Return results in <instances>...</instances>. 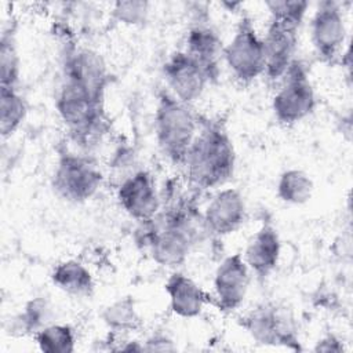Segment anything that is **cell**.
<instances>
[{
	"label": "cell",
	"instance_id": "1",
	"mask_svg": "<svg viewBox=\"0 0 353 353\" xmlns=\"http://www.w3.org/2000/svg\"><path fill=\"white\" fill-rule=\"evenodd\" d=\"M137 232L141 234V244L159 265L174 268L186 261L190 250L204 237L207 229L203 214L190 203L179 201L157 212L152 219L141 222Z\"/></svg>",
	"mask_w": 353,
	"mask_h": 353
},
{
	"label": "cell",
	"instance_id": "2",
	"mask_svg": "<svg viewBox=\"0 0 353 353\" xmlns=\"http://www.w3.org/2000/svg\"><path fill=\"white\" fill-rule=\"evenodd\" d=\"M183 165L190 183L197 189L216 188L232 178L236 153L222 123L208 120L201 125L188 150Z\"/></svg>",
	"mask_w": 353,
	"mask_h": 353
},
{
	"label": "cell",
	"instance_id": "3",
	"mask_svg": "<svg viewBox=\"0 0 353 353\" xmlns=\"http://www.w3.org/2000/svg\"><path fill=\"white\" fill-rule=\"evenodd\" d=\"M197 128V117L189 105L176 99L170 91H161L156 106L154 130L159 148L170 161L183 165Z\"/></svg>",
	"mask_w": 353,
	"mask_h": 353
},
{
	"label": "cell",
	"instance_id": "4",
	"mask_svg": "<svg viewBox=\"0 0 353 353\" xmlns=\"http://www.w3.org/2000/svg\"><path fill=\"white\" fill-rule=\"evenodd\" d=\"M55 106L69 134L80 145L91 142L105 131L103 102L68 79L62 77Z\"/></svg>",
	"mask_w": 353,
	"mask_h": 353
},
{
	"label": "cell",
	"instance_id": "5",
	"mask_svg": "<svg viewBox=\"0 0 353 353\" xmlns=\"http://www.w3.org/2000/svg\"><path fill=\"white\" fill-rule=\"evenodd\" d=\"M281 80V87L273 97L272 108L280 124L292 125L313 113L316 95L305 65L296 58Z\"/></svg>",
	"mask_w": 353,
	"mask_h": 353
},
{
	"label": "cell",
	"instance_id": "6",
	"mask_svg": "<svg viewBox=\"0 0 353 353\" xmlns=\"http://www.w3.org/2000/svg\"><path fill=\"white\" fill-rule=\"evenodd\" d=\"M222 57L241 84H250L265 73L263 39L258 36L250 17H241L234 36L222 50Z\"/></svg>",
	"mask_w": 353,
	"mask_h": 353
},
{
	"label": "cell",
	"instance_id": "7",
	"mask_svg": "<svg viewBox=\"0 0 353 353\" xmlns=\"http://www.w3.org/2000/svg\"><path fill=\"white\" fill-rule=\"evenodd\" d=\"M241 325L261 345L299 349L296 324L285 306L262 303L243 319Z\"/></svg>",
	"mask_w": 353,
	"mask_h": 353
},
{
	"label": "cell",
	"instance_id": "8",
	"mask_svg": "<svg viewBox=\"0 0 353 353\" xmlns=\"http://www.w3.org/2000/svg\"><path fill=\"white\" fill-rule=\"evenodd\" d=\"M101 183L102 174L88 159L73 153L59 156L52 175V188L59 197L83 203L97 193Z\"/></svg>",
	"mask_w": 353,
	"mask_h": 353
},
{
	"label": "cell",
	"instance_id": "9",
	"mask_svg": "<svg viewBox=\"0 0 353 353\" xmlns=\"http://www.w3.org/2000/svg\"><path fill=\"white\" fill-rule=\"evenodd\" d=\"M345 33V21L339 4L331 0L319 3L312 18L310 34L316 54L321 61L332 63L338 58Z\"/></svg>",
	"mask_w": 353,
	"mask_h": 353
},
{
	"label": "cell",
	"instance_id": "10",
	"mask_svg": "<svg viewBox=\"0 0 353 353\" xmlns=\"http://www.w3.org/2000/svg\"><path fill=\"white\" fill-rule=\"evenodd\" d=\"M299 25L288 21L270 18L266 34L263 37L265 47V76L272 80H280L292 61L298 44Z\"/></svg>",
	"mask_w": 353,
	"mask_h": 353
},
{
	"label": "cell",
	"instance_id": "11",
	"mask_svg": "<svg viewBox=\"0 0 353 353\" xmlns=\"http://www.w3.org/2000/svg\"><path fill=\"white\" fill-rule=\"evenodd\" d=\"M163 73L171 94L186 105L199 99L211 81L207 72L185 50L170 55Z\"/></svg>",
	"mask_w": 353,
	"mask_h": 353
},
{
	"label": "cell",
	"instance_id": "12",
	"mask_svg": "<svg viewBox=\"0 0 353 353\" xmlns=\"http://www.w3.org/2000/svg\"><path fill=\"white\" fill-rule=\"evenodd\" d=\"M250 285V269L240 252L222 259L215 270V305L221 312L236 310L244 301Z\"/></svg>",
	"mask_w": 353,
	"mask_h": 353
},
{
	"label": "cell",
	"instance_id": "13",
	"mask_svg": "<svg viewBox=\"0 0 353 353\" xmlns=\"http://www.w3.org/2000/svg\"><path fill=\"white\" fill-rule=\"evenodd\" d=\"M62 77L79 84L94 98L103 102L109 73L98 52L90 48L73 47L66 52Z\"/></svg>",
	"mask_w": 353,
	"mask_h": 353
},
{
	"label": "cell",
	"instance_id": "14",
	"mask_svg": "<svg viewBox=\"0 0 353 353\" xmlns=\"http://www.w3.org/2000/svg\"><path fill=\"white\" fill-rule=\"evenodd\" d=\"M117 199L123 210L138 222L152 219L160 210L153 176L145 170L137 171L123 181L117 190Z\"/></svg>",
	"mask_w": 353,
	"mask_h": 353
},
{
	"label": "cell",
	"instance_id": "15",
	"mask_svg": "<svg viewBox=\"0 0 353 353\" xmlns=\"http://www.w3.org/2000/svg\"><path fill=\"white\" fill-rule=\"evenodd\" d=\"M247 210L241 193L229 188L218 192L203 214L208 234L218 237L236 232L245 221Z\"/></svg>",
	"mask_w": 353,
	"mask_h": 353
},
{
	"label": "cell",
	"instance_id": "16",
	"mask_svg": "<svg viewBox=\"0 0 353 353\" xmlns=\"http://www.w3.org/2000/svg\"><path fill=\"white\" fill-rule=\"evenodd\" d=\"M280 252L281 241L276 228L272 223H263L250 240L243 258L248 269L262 281L276 269Z\"/></svg>",
	"mask_w": 353,
	"mask_h": 353
},
{
	"label": "cell",
	"instance_id": "17",
	"mask_svg": "<svg viewBox=\"0 0 353 353\" xmlns=\"http://www.w3.org/2000/svg\"><path fill=\"white\" fill-rule=\"evenodd\" d=\"M222 50V41L211 26L199 22L189 29L185 51L207 72L211 81H215L219 74Z\"/></svg>",
	"mask_w": 353,
	"mask_h": 353
},
{
	"label": "cell",
	"instance_id": "18",
	"mask_svg": "<svg viewBox=\"0 0 353 353\" xmlns=\"http://www.w3.org/2000/svg\"><path fill=\"white\" fill-rule=\"evenodd\" d=\"M170 298L171 310L183 319L197 317L204 305L210 303V296L186 274L175 272L164 284Z\"/></svg>",
	"mask_w": 353,
	"mask_h": 353
},
{
	"label": "cell",
	"instance_id": "19",
	"mask_svg": "<svg viewBox=\"0 0 353 353\" xmlns=\"http://www.w3.org/2000/svg\"><path fill=\"white\" fill-rule=\"evenodd\" d=\"M51 280L59 290L74 296L90 295L94 288L90 270L83 263L73 259L61 262L54 269Z\"/></svg>",
	"mask_w": 353,
	"mask_h": 353
},
{
	"label": "cell",
	"instance_id": "20",
	"mask_svg": "<svg viewBox=\"0 0 353 353\" xmlns=\"http://www.w3.org/2000/svg\"><path fill=\"white\" fill-rule=\"evenodd\" d=\"M28 106L17 87H0V132L3 138L12 135L26 117Z\"/></svg>",
	"mask_w": 353,
	"mask_h": 353
},
{
	"label": "cell",
	"instance_id": "21",
	"mask_svg": "<svg viewBox=\"0 0 353 353\" xmlns=\"http://www.w3.org/2000/svg\"><path fill=\"white\" fill-rule=\"evenodd\" d=\"M313 193V181L309 175L296 168L284 171L277 182V196L288 204H303Z\"/></svg>",
	"mask_w": 353,
	"mask_h": 353
},
{
	"label": "cell",
	"instance_id": "22",
	"mask_svg": "<svg viewBox=\"0 0 353 353\" xmlns=\"http://www.w3.org/2000/svg\"><path fill=\"white\" fill-rule=\"evenodd\" d=\"M21 62L17 50L14 28H4L0 37V87H17Z\"/></svg>",
	"mask_w": 353,
	"mask_h": 353
},
{
	"label": "cell",
	"instance_id": "23",
	"mask_svg": "<svg viewBox=\"0 0 353 353\" xmlns=\"http://www.w3.org/2000/svg\"><path fill=\"white\" fill-rule=\"evenodd\" d=\"M37 346L46 353L74 352V332L66 324H51L34 334Z\"/></svg>",
	"mask_w": 353,
	"mask_h": 353
},
{
	"label": "cell",
	"instance_id": "24",
	"mask_svg": "<svg viewBox=\"0 0 353 353\" xmlns=\"http://www.w3.org/2000/svg\"><path fill=\"white\" fill-rule=\"evenodd\" d=\"M103 321L109 328L120 332L137 330L139 327V316L131 298H123L113 302L103 312Z\"/></svg>",
	"mask_w": 353,
	"mask_h": 353
},
{
	"label": "cell",
	"instance_id": "25",
	"mask_svg": "<svg viewBox=\"0 0 353 353\" xmlns=\"http://www.w3.org/2000/svg\"><path fill=\"white\" fill-rule=\"evenodd\" d=\"M50 319V307L43 298H34L25 305L23 312H21L14 321V330L19 334H32L40 331L47 325Z\"/></svg>",
	"mask_w": 353,
	"mask_h": 353
},
{
	"label": "cell",
	"instance_id": "26",
	"mask_svg": "<svg viewBox=\"0 0 353 353\" xmlns=\"http://www.w3.org/2000/svg\"><path fill=\"white\" fill-rule=\"evenodd\" d=\"M265 6L269 8L272 18L288 21L301 26L309 3L302 0H270L266 1Z\"/></svg>",
	"mask_w": 353,
	"mask_h": 353
},
{
	"label": "cell",
	"instance_id": "27",
	"mask_svg": "<svg viewBox=\"0 0 353 353\" xmlns=\"http://www.w3.org/2000/svg\"><path fill=\"white\" fill-rule=\"evenodd\" d=\"M149 3L146 1H117L113 6L112 14L114 19L125 25H138L146 19Z\"/></svg>",
	"mask_w": 353,
	"mask_h": 353
},
{
	"label": "cell",
	"instance_id": "28",
	"mask_svg": "<svg viewBox=\"0 0 353 353\" xmlns=\"http://www.w3.org/2000/svg\"><path fill=\"white\" fill-rule=\"evenodd\" d=\"M143 350H174L172 341L164 335H153L146 341Z\"/></svg>",
	"mask_w": 353,
	"mask_h": 353
},
{
	"label": "cell",
	"instance_id": "29",
	"mask_svg": "<svg viewBox=\"0 0 353 353\" xmlns=\"http://www.w3.org/2000/svg\"><path fill=\"white\" fill-rule=\"evenodd\" d=\"M314 350L316 352H341V350H343V347H342L341 342L334 335H328L324 339L319 341Z\"/></svg>",
	"mask_w": 353,
	"mask_h": 353
}]
</instances>
